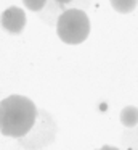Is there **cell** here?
I'll return each mask as SVG.
<instances>
[{
    "label": "cell",
    "mask_w": 138,
    "mask_h": 150,
    "mask_svg": "<svg viewBox=\"0 0 138 150\" xmlns=\"http://www.w3.org/2000/svg\"><path fill=\"white\" fill-rule=\"evenodd\" d=\"M109 2H111V7L117 13H124V15L132 13L138 4V0H109Z\"/></svg>",
    "instance_id": "6"
},
{
    "label": "cell",
    "mask_w": 138,
    "mask_h": 150,
    "mask_svg": "<svg viewBox=\"0 0 138 150\" xmlns=\"http://www.w3.org/2000/svg\"><path fill=\"white\" fill-rule=\"evenodd\" d=\"M0 24L8 34H21L26 28V13L19 7H10L0 16Z\"/></svg>",
    "instance_id": "4"
},
{
    "label": "cell",
    "mask_w": 138,
    "mask_h": 150,
    "mask_svg": "<svg viewBox=\"0 0 138 150\" xmlns=\"http://www.w3.org/2000/svg\"><path fill=\"white\" fill-rule=\"evenodd\" d=\"M56 34L64 44H82L90 34V20L83 10L71 8L60 15L56 21Z\"/></svg>",
    "instance_id": "2"
},
{
    "label": "cell",
    "mask_w": 138,
    "mask_h": 150,
    "mask_svg": "<svg viewBox=\"0 0 138 150\" xmlns=\"http://www.w3.org/2000/svg\"><path fill=\"white\" fill-rule=\"evenodd\" d=\"M120 123L124 124L125 127H133L138 124V108L137 107H125L124 110L120 111Z\"/></svg>",
    "instance_id": "5"
},
{
    "label": "cell",
    "mask_w": 138,
    "mask_h": 150,
    "mask_svg": "<svg viewBox=\"0 0 138 150\" xmlns=\"http://www.w3.org/2000/svg\"><path fill=\"white\" fill-rule=\"evenodd\" d=\"M22 4H24V7L27 8L29 11H34V13L39 15L45 8L47 0H22Z\"/></svg>",
    "instance_id": "7"
},
{
    "label": "cell",
    "mask_w": 138,
    "mask_h": 150,
    "mask_svg": "<svg viewBox=\"0 0 138 150\" xmlns=\"http://www.w3.org/2000/svg\"><path fill=\"white\" fill-rule=\"evenodd\" d=\"M96 150H119L117 147H112V145H103L101 149H96Z\"/></svg>",
    "instance_id": "8"
},
{
    "label": "cell",
    "mask_w": 138,
    "mask_h": 150,
    "mask_svg": "<svg viewBox=\"0 0 138 150\" xmlns=\"http://www.w3.org/2000/svg\"><path fill=\"white\" fill-rule=\"evenodd\" d=\"M92 2L93 0H47V5L39 13V16L48 26H56V21L61 13L71 10V8L87 11L92 7Z\"/></svg>",
    "instance_id": "3"
},
{
    "label": "cell",
    "mask_w": 138,
    "mask_h": 150,
    "mask_svg": "<svg viewBox=\"0 0 138 150\" xmlns=\"http://www.w3.org/2000/svg\"><path fill=\"white\" fill-rule=\"evenodd\" d=\"M37 120V107L24 95H10L0 102V132L6 137H24Z\"/></svg>",
    "instance_id": "1"
}]
</instances>
